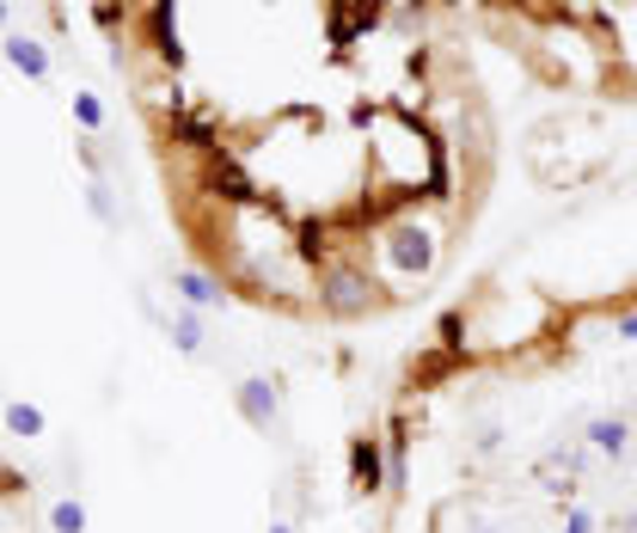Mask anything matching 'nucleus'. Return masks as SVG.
<instances>
[{
	"label": "nucleus",
	"instance_id": "f3484780",
	"mask_svg": "<svg viewBox=\"0 0 637 533\" xmlns=\"http://www.w3.org/2000/svg\"><path fill=\"white\" fill-rule=\"evenodd\" d=\"M478 533H497V527H478Z\"/></svg>",
	"mask_w": 637,
	"mask_h": 533
},
{
	"label": "nucleus",
	"instance_id": "4468645a",
	"mask_svg": "<svg viewBox=\"0 0 637 533\" xmlns=\"http://www.w3.org/2000/svg\"><path fill=\"white\" fill-rule=\"evenodd\" d=\"M613 337H619V344H637V307H631V313H619V320H613Z\"/></svg>",
	"mask_w": 637,
	"mask_h": 533
},
{
	"label": "nucleus",
	"instance_id": "39448f33",
	"mask_svg": "<svg viewBox=\"0 0 637 533\" xmlns=\"http://www.w3.org/2000/svg\"><path fill=\"white\" fill-rule=\"evenodd\" d=\"M0 55H7L25 81H50V50H43L38 38H25V31H7V38H0Z\"/></svg>",
	"mask_w": 637,
	"mask_h": 533
},
{
	"label": "nucleus",
	"instance_id": "423d86ee",
	"mask_svg": "<svg viewBox=\"0 0 637 533\" xmlns=\"http://www.w3.org/2000/svg\"><path fill=\"white\" fill-rule=\"evenodd\" d=\"M588 448L619 460V453L631 448V424H625V417H588Z\"/></svg>",
	"mask_w": 637,
	"mask_h": 533
},
{
	"label": "nucleus",
	"instance_id": "6e6552de",
	"mask_svg": "<svg viewBox=\"0 0 637 533\" xmlns=\"http://www.w3.org/2000/svg\"><path fill=\"white\" fill-rule=\"evenodd\" d=\"M7 436L38 441L43 436V411H38V405H25V399H13V405H7Z\"/></svg>",
	"mask_w": 637,
	"mask_h": 533
},
{
	"label": "nucleus",
	"instance_id": "7ed1b4c3",
	"mask_svg": "<svg viewBox=\"0 0 637 533\" xmlns=\"http://www.w3.org/2000/svg\"><path fill=\"white\" fill-rule=\"evenodd\" d=\"M349 484H356V491H368V497L393 484V479L380 472V441H374V436H356V441H349Z\"/></svg>",
	"mask_w": 637,
	"mask_h": 533
},
{
	"label": "nucleus",
	"instance_id": "ddd939ff",
	"mask_svg": "<svg viewBox=\"0 0 637 533\" xmlns=\"http://www.w3.org/2000/svg\"><path fill=\"white\" fill-rule=\"evenodd\" d=\"M74 117L86 123V129H105V105H98L93 93H74Z\"/></svg>",
	"mask_w": 637,
	"mask_h": 533
},
{
	"label": "nucleus",
	"instance_id": "9b49d317",
	"mask_svg": "<svg viewBox=\"0 0 637 533\" xmlns=\"http://www.w3.org/2000/svg\"><path fill=\"white\" fill-rule=\"evenodd\" d=\"M86 209H93L98 227H117V202H111V185H105V178H93V185H86Z\"/></svg>",
	"mask_w": 637,
	"mask_h": 533
},
{
	"label": "nucleus",
	"instance_id": "f257e3e1",
	"mask_svg": "<svg viewBox=\"0 0 637 533\" xmlns=\"http://www.w3.org/2000/svg\"><path fill=\"white\" fill-rule=\"evenodd\" d=\"M318 307L332 313V320H362L374 307V276L356 264H332L318 276Z\"/></svg>",
	"mask_w": 637,
	"mask_h": 533
},
{
	"label": "nucleus",
	"instance_id": "20e7f679",
	"mask_svg": "<svg viewBox=\"0 0 637 533\" xmlns=\"http://www.w3.org/2000/svg\"><path fill=\"white\" fill-rule=\"evenodd\" d=\"M173 289L185 294V307H197V313H215V307H227V289L209 276V270H197V264H185L173 276Z\"/></svg>",
	"mask_w": 637,
	"mask_h": 533
},
{
	"label": "nucleus",
	"instance_id": "f03ea898",
	"mask_svg": "<svg viewBox=\"0 0 637 533\" xmlns=\"http://www.w3.org/2000/svg\"><path fill=\"white\" fill-rule=\"evenodd\" d=\"M233 405H239V417H246L258 436H270V429L282 424V393L270 387L264 374H246V380L233 387Z\"/></svg>",
	"mask_w": 637,
	"mask_h": 533
},
{
	"label": "nucleus",
	"instance_id": "dca6fc26",
	"mask_svg": "<svg viewBox=\"0 0 637 533\" xmlns=\"http://www.w3.org/2000/svg\"><path fill=\"white\" fill-rule=\"evenodd\" d=\"M270 533H294V527H289V521H270Z\"/></svg>",
	"mask_w": 637,
	"mask_h": 533
},
{
	"label": "nucleus",
	"instance_id": "f8f14e48",
	"mask_svg": "<svg viewBox=\"0 0 637 533\" xmlns=\"http://www.w3.org/2000/svg\"><path fill=\"white\" fill-rule=\"evenodd\" d=\"M557 533H601V521H595V509L571 503V509H564V521H557Z\"/></svg>",
	"mask_w": 637,
	"mask_h": 533
},
{
	"label": "nucleus",
	"instance_id": "0eeeda50",
	"mask_svg": "<svg viewBox=\"0 0 637 533\" xmlns=\"http://www.w3.org/2000/svg\"><path fill=\"white\" fill-rule=\"evenodd\" d=\"M166 337H173V349H178V356H202V320H197V307L173 313V325H166Z\"/></svg>",
	"mask_w": 637,
	"mask_h": 533
},
{
	"label": "nucleus",
	"instance_id": "2eb2a0df",
	"mask_svg": "<svg viewBox=\"0 0 637 533\" xmlns=\"http://www.w3.org/2000/svg\"><path fill=\"white\" fill-rule=\"evenodd\" d=\"M7 19H13V7H7V0H0V38H7Z\"/></svg>",
	"mask_w": 637,
	"mask_h": 533
},
{
	"label": "nucleus",
	"instance_id": "1a4fd4ad",
	"mask_svg": "<svg viewBox=\"0 0 637 533\" xmlns=\"http://www.w3.org/2000/svg\"><path fill=\"white\" fill-rule=\"evenodd\" d=\"M386 252H393L398 264L411 270V264H424V258H429V245H424V233H411V227H398L393 240H386Z\"/></svg>",
	"mask_w": 637,
	"mask_h": 533
},
{
	"label": "nucleus",
	"instance_id": "9d476101",
	"mask_svg": "<svg viewBox=\"0 0 637 533\" xmlns=\"http://www.w3.org/2000/svg\"><path fill=\"white\" fill-rule=\"evenodd\" d=\"M50 533H86V503H74V497L50 503Z\"/></svg>",
	"mask_w": 637,
	"mask_h": 533
}]
</instances>
